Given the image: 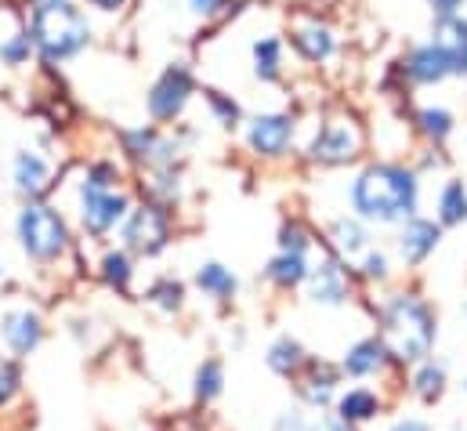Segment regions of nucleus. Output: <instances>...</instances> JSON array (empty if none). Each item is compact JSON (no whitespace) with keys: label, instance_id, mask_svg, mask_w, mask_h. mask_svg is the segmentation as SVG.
Returning a JSON list of instances; mask_svg holds the SVG:
<instances>
[{"label":"nucleus","instance_id":"30","mask_svg":"<svg viewBox=\"0 0 467 431\" xmlns=\"http://www.w3.org/2000/svg\"><path fill=\"white\" fill-rule=\"evenodd\" d=\"M420 131H424L428 138L442 142V138L453 131V116H450L446 109H424V112H420Z\"/></svg>","mask_w":467,"mask_h":431},{"label":"nucleus","instance_id":"38","mask_svg":"<svg viewBox=\"0 0 467 431\" xmlns=\"http://www.w3.org/2000/svg\"><path fill=\"white\" fill-rule=\"evenodd\" d=\"M218 4H222V0H192V7H196V11H203V15L218 11Z\"/></svg>","mask_w":467,"mask_h":431},{"label":"nucleus","instance_id":"35","mask_svg":"<svg viewBox=\"0 0 467 431\" xmlns=\"http://www.w3.org/2000/svg\"><path fill=\"white\" fill-rule=\"evenodd\" d=\"M388 431H431V425L424 417H399L388 425Z\"/></svg>","mask_w":467,"mask_h":431},{"label":"nucleus","instance_id":"2","mask_svg":"<svg viewBox=\"0 0 467 431\" xmlns=\"http://www.w3.org/2000/svg\"><path fill=\"white\" fill-rule=\"evenodd\" d=\"M355 211L369 221H402L417 211V178L402 167L377 163L358 174L351 189Z\"/></svg>","mask_w":467,"mask_h":431},{"label":"nucleus","instance_id":"15","mask_svg":"<svg viewBox=\"0 0 467 431\" xmlns=\"http://www.w3.org/2000/svg\"><path fill=\"white\" fill-rule=\"evenodd\" d=\"M380 410H384V403H380V395H377L373 388H348V392L337 395V403H334V414H337L345 425H351V428H362V425L377 421Z\"/></svg>","mask_w":467,"mask_h":431},{"label":"nucleus","instance_id":"19","mask_svg":"<svg viewBox=\"0 0 467 431\" xmlns=\"http://www.w3.org/2000/svg\"><path fill=\"white\" fill-rule=\"evenodd\" d=\"M410 384H413V395L431 406V403H439L446 395V366L435 363V359H424V363H417Z\"/></svg>","mask_w":467,"mask_h":431},{"label":"nucleus","instance_id":"22","mask_svg":"<svg viewBox=\"0 0 467 431\" xmlns=\"http://www.w3.org/2000/svg\"><path fill=\"white\" fill-rule=\"evenodd\" d=\"M294 44L301 47V55L305 58H312V62H323V58H330V51H334V33L327 29V26H301L297 33H294Z\"/></svg>","mask_w":467,"mask_h":431},{"label":"nucleus","instance_id":"10","mask_svg":"<svg viewBox=\"0 0 467 431\" xmlns=\"http://www.w3.org/2000/svg\"><path fill=\"white\" fill-rule=\"evenodd\" d=\"M308 298L323 309H337L348 301V276L341 268V261L334 258H323L316 268H308Z\"/></svg>","mask_w":467,"mask_h":431},{"label":"nucleus","instance_id":"25","mask_svg":"<svg viewBox=\"0 0 467 431\" xmlns=\"http://www.w3.org/2000/svg\"><path fill=\"white\" fill-rule=\"evenodd\" d=\"M439 221H442V225H461V221H467V193L461 182H450V185L442 189Z\"/></svg>","mask_w":467,"mask_h":431},{"label":"nucleus","instance_id":"11","mask_svg":"<svg viewBox=\"0 0 467 431\" xmlns=\"http://www.w3.org/2000/svg\"><path fill=\"white\" fill-rule=\"evenodd\" d=\"M388 348L380 344V337H362V341H355L348 352H345V359H341V373H348L355 381H362V377H377V373H384V366H388Z\"/></svg>","mask_w":467,"mask_h":431},{"label":"nucleus","instance_id":"37","mask_svg":"<svg viewBox=\"0 0 467 431\" xmlns=\"http://www.w3.org/2000/svg\"><path fill=\"white\" fill-rule=\"evenodd\" d=\"M431 4H435V11H439L442 18H453V15H457V7H461L464 0H431Z\"/></svg>","mask_w":467,"mask_h":431},{"label":"nucleus","instance_id":"14","mask_svg":"<svg viewBox=\"0 0 467 431\" xmlns=\"http://www.w3.org/2000/svg\"><path fill=\"white\" fill-rule=\"evenodd\" d=\"M290 116H257V120H250V131H246V138H250V149L254 152H261V156H279L283 149H286V142H290Z\"/></svg>","mask_w":467,"mask_h":431},{"label":"nucleus","instance_id":"28","mask_svg":"<svg viewBox=\"0 0 467 431\" xmlns=\"http://www.w3.org/2000/svg\"><path fill=\"white\" fill-rule=\"evenodd\" d=\"M182 298H185V287L178 279H160V283L149 287V301L160 305V309H167V312L182 309Z\"/></svg>","mask_w":467,"mask_h":431},{"label":"nucleus","instance_id":"33","mask_svg":"<svg viewBox=\"0 0 467 431\" xmlns=\"http://www.w3.org/2000/svg\"><path fill=\"white\" fill-rule=\"evenodd\" d=\"M18 384H22V377H18L15 363L0 359V406H7V403L18 395Z\"/></svg>","mask_w":467,"mask_h":431},{"label":"nucleus","instance_id":"3","mask_svg":"<svg viewBox=\"0 0 467 431\" xmlns=\"http://www.w3.org/2000/svg\"><path fill=\"white\" fill-rule=\"evenodd\" d=\"M91 37V26L84 18L80 7H73L69 0L51 4V7H36L33 11V26H29V40L33 47L44 55V62H62L73 58Z\"/></svg>","mask_w":467,"mask_h":431},{"label":"nucleus","instance_id":"13","mask_svg":"<svg viewBox=\"0 0 467 431\" xmlns=\"http://www.w3.org/2000/svg\"><path fill=\"white\" fill-rule=\"evenodd\" d=\"M0 333H4V341H7V348H11L15 355H29V352L40 344V337H44V323H40L36 312H29V309H15V312L4 316Z\"/></svg>","mask_w":467,"mask_h":431},{"label":"nucleus","instance_id":"40","mask_svg":"<svg viewBox=\"0 0 467 431\" xmlns=\"http://www.w3.org/2000/svg\"><path fill=\"white\" fill-rule=\"evenodd\" d=\"M36 7H51V4H62V0H33Z\"/></svg>","mask_w":467,"mask_h":431},{"label":"nucleus","instance_id":"42","mask_svg":"<svg viewBox=\"0 0 467 431\" xmlns=\"http://www.w3.org/2000/svg\"><path fill=\"white\" fill-rule=\"evenodd\" d=\"M464 316H467V309H464Z\"/></svg>","mask_w":467,"mask_h":431},{"label":"nucleus","instance_id":"7","mask_svg":"<svg viewBox=\"0 0 467 431\" xmlns=\"http://www.w3.org/2000/svg\"><path fill=\"white\" fill-rule=\"evenodd\" d=\"M337 384H341V370L323 359H308L297 373V395L312 410H327L330 403H337V395H341Z\"/></svg>","mask_w":467,"mask_h":431},{"label":"nucleus","instance_id":"4","mask_svg":"<svg viewBox=\"0 0 467 431\" xmlns=\"http://www.w3.org/2000/svg\"><path fill=\"white\" fill-rule=\"evenodd\" d=\"M18 239L33 261H55L69 247V228L58 211H51L44 204H29L18 215Z\"/></svg>","mask_w":467,"mask_h":431},{"label":"nucleus","instance_id":"6","mask_svg":"<svg viewBox=\"0 0 467 431\" xmlns=\"http://www.w3.org/2000/svg\"><path fill=\"white\" fill-rule=\"evenodd\" d=\"M127 211H130L127 193L102 189V185H91V182L80 185V217H84V228L88 232L106 236L109 228H117L119 221L127 217Z\"/></svg>","mask_w":467,"mask_h":431},{"label":"nucleus","instance_id":"23","mask_svg":"<svg viewBox=\"0 0 467 431\" xmlns=\"http://www.w3.org/2000/svg\"><path fill=\"white\" fill-rule=\"evenodd\" d=\"M225 392V370H222V363L218 359H207V363H200V370H196V377H192V395H196V403H214L218 395Z\"/></svg>","mask_w":467,"mask_h":431},{"label":"nucleus","instance_id":"31","mask_svg":"<svg viewBox=\"0 0 467 431\" xmlns=\"http://www.w3.org/2000/svg\"><path fill=\"white\" fill-rule=\"evenodd\" d=\"M334 236H337V247L345 250V254H358V250H366V232L355 225V221H337L334 225Z\"/></svg>","mask_w":467,"mask_h":431},{"label":"nucleus","instance_id":"21","mask_svg":"<svg viewBox=\"0 0 467 431\" xmlns=\"http://www.w3.org/2000/svg\"><path fill=\"white\" fill-rule=\"evenodd\" d=\"M196 287L203 290V294H211V298H233L235 294V276L233 268H225V265H218V261H207V265H200V272H196Z\"/></svg>","mask_w":467,"mask_h":431},{"label":"nucleus","instance_id":"1","mask_svg":"<svg viewBox=\"0 0 467 431\" xmlns=\"http://www.w3.org/2000/svg\"><path fill=\"white\" fill-rule=\"evenodd\" d=\"M380 344L395 363L417 366L431 355L435 344V316L417 294H391L380 309Z\"/></svg>","mask_w":467,"mask_h":431},{"label":"nucleus","instance_id":"18","mask_svg":"<svg viewBox=\"0 0 467 431\" xmlns=\"http://www.w3.org/2000/svg\"><path fill=\"white\" fill-rule=\"evenodd\" d=\"M265 363H268V370L279 373V377H297L301 366L308 363V355H305L301 341H294V337H279V341H272Z\"/></svg>","mask_w":467,"mask_h":431},{"label":"nucleus","instance_id":"27","mask_svg":"<svg viewBox=\"0 0 467 431\" xmlns=\"http://www.w3.org/2000/svg\"><path fill=\"white\" fill-rule=\"evenodd\" d=\"M254 62H257V77L272 80L279 73V40L275 37H265L254 44Z\"/></svg>","mask_w":467,"mask_h":431},{"label":"nucleus","instance_id":"20","mask_svg":"<svg viewBox=\"0 0 467 431\" xmlns=\"http://www.w3.org/2000/svg\"><path fill=\"white\" fill-rule=\"evenodd\" d=\"M268 279H272L275 287H283V290L305 283V279H308V258H305V254H283V250H279V254L272 258V265H268Z\"/></svg>","mask_w":467,"mask_h":431},{"label":"nucleus","instance_id":"41","mask_svg":"<svg viewBox=\"0 0 467 431\" xmlns=\"http://www.w3.org/2000/svg\"><path fill=\"white\" fill-rule=\"evenodd\" d=\"M0 276H4V268H0Z\"/></svg>","mask_w":467,"mask_h":431},{"label":"nucleus","instance_id":"26","mask_svg":"<svg viewBox=\"0 0 467 431\" xmlns=\"http://www.w3.org/2000/svg\"><path fill=\"white\" fill-rule=\"evenodd\" d=\"M130 276H134V268H130V258H127L123 250H109V254L102 258V279H106L109 287L127 290V287H130Z\"/></svg>","mask_w":467,"mask_h":431},{"label":"nucleus","instance_id":"29","mask_svg":"<svg viewBox=\"0 0 467 431\" xmlns=\"http://www.w3.org/2000/svg\"><path fill=\"white\" fill-rule=\"evenodd\" d=\"M29 47H33L29 33H11V37L0 44V62H4V66H22V62L29 58Z\"/></svg>","mask_w":467,"mask_h":431},{"label":"nucleus","instance_id":"34","mask_svg":"<svg viewBox=\"0 0 467 431\" xmlns=\"http://www.w3.org/2000/svg\"><path fill=\"white\" fill-rule=\"evenodd\" d=\"M362 276H366V279H388V258L369 250V254L362 258Z\"/></svg>","mask_w":467,"mask_h":431},{"label":"nucleus","instance_id":"32","mask_svg":"<svg viewBox=\"0 0 467 431\" xmlns=\"http://www.w3.org/2000/svg\"><path fill=\"white\" fill-rule=\"evenodd\" d=\"M279 250H283V254H305V250H308L305 228H301V225H283V232H279Z\"/></svg>","mask_w":467,"mask_h":431},{"label":"nucleus","instance_id":"5","mask_svg":"<svg viewBox=\"0 0 467 431\" xmlns=\"http://www.w3.org/2000/svg\"><path fill=\"white\" fill-rule=\"evenodd\" d=\"M167 236H171V217L156 204L134 207L123 221V243L134 254H160L167 247Z\"/></svg>","mask_w":467,"mask_h":431},{"label":"nucleus","instance_id":"8","mask_svg":"<svg viewBox=\"0 0 467 431\" xmlns=\"http://www.w3.org/2000/svg\"><path fill=\"white\" fill-rule=\"evenodd\" d=\"M189 95H192V77H189V69L171 66V69L152 84V91H149V112H152L156 120H174V116L185 109Z\"/></svg>","mask_w":467,"mask_h":431},{"label":"nucleus","instance_id":"39","mask_svg":"<svg viewBox=\"0 0 467 431\" xmlns=\"http://www.w3.org/2000/svg\"><path fill=\"white\" fill-rule=\"evenodd\" d=\"M88 4H95V7H102V11H117L127 0H88Z\"/></svg>","mask_w":467,"mask_h":431},{"label":"nucleus","instance_id":"9","mask_svg":"<svg viewBox=\"0 0 467 431\" xmlns=\"http://www.w3.org/2000/svg\"><path fill=\"white\" fill-rule=\"evenodd\" d=\"M358 127L351 120H330L319 138L312 142V160L319 163H348L351 156L358 152Z\"/></svg>","mask_w":467,"mask_h":431},{"label":"nucleus","instance_id":"24","mask_svg":"<svg viewBox=\"0 0 467 431\" xmlns=\"http://www.w3.org/2000/svg\"><path fill=\"white\" fill-rule=\"evenodd\" d=\"M123 142H127V152H130L134 160H171V145H167L156 131H149V127L130 131Z\"/></svg>","mask_w":467,"mask_h":431},{"label":"nucleus","instance_id":"36","mask_svg":"<svg viewBox=\"0 0 467 431\" xmlns=\"http://www.w3.org/2000/svg\"><path fill=\"white\" fill-rule=\"evenodd\" d=\"M211 106L218 109V116H222L225 123H233L235 112H239V109H235V102H229V99H222V95H211Z\"/></svg>","mask_w":467,"mask_h":431},{"label":"nucleus","instance_id":"17","mask_svg":"<svg viewBox=\"0 0 467 431\" xmlns=\"http://www.w3.org/2000/svg\"><path fill=\"white\" fill-rule=\"evenodd\" d=\"M439 225L435 221H406L402 228V239H399V250H402V261L406 265H420L435 247H439Z\"/></svg>","mask_w":467,"mask_h":431},{"label":"nucleus","instance_id":"12","mask_svg":"<svg viewBox=\"0 0 467 431\" xmlns=\"http://www.w3.org/2000/svg\"><path fill=\"white\" fill-rule=\"evenodd\" d=\"M450 73H457V58L450 47H442L439 40L428 44V47H417L413 58H410V77L420 80V84H439L446 80Z\"/></svg>","mask_w":467,"mask_h":431},{"label":"nucleus","instance_id":"16","mask_svg":"<svg viewBox=\"0 0 467 431\" xmlns=\"http://www.w3.org/2000/svg\"><path fill=\"white\" fill-rule=\"evenodd\" d=\"M15 185L29 200L44 196L51 189V163L40 152H18L15 156Z\"/></svg>","mask_w":467,"mask_h":431}]
</instances>
